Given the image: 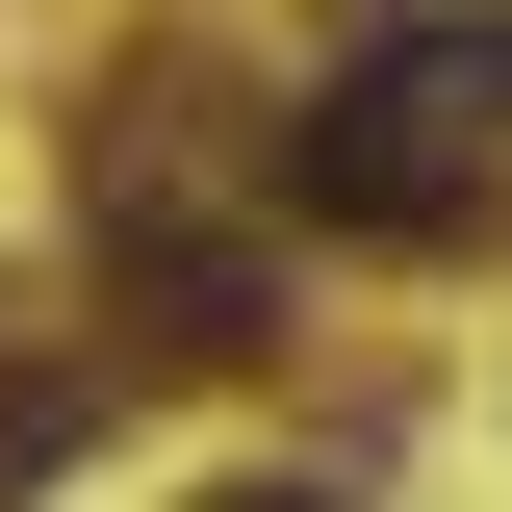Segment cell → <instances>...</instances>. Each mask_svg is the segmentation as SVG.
<instances>
[{
  "label": "cell",
  "instance_id": "7a4b0ae2",
  "mask_svg": "<svg viewBox=\"0 0 512 512\" xmlns=\"http://www.w3.org/2000/svg\"><path fill=\"white\" fill-rule=\"evenodd\" d=\"M103 333H128V359H256V333H282V282H256L231 231H154V205H103Z\"/></svg>",
  "mask_w": 512,
  "mask_h": 512
},
{
  "label": "cell",
  "instance_id": "3957f363",
  "mask_svg": "<svg viewBox=\"0 0 512 512\" xmlns=\"http://www.w3.org/2000/svg\"><path fill=\"white\" fill-rule=\"evenodd\" d=\"M205 512H359V487H282V461H256V487H205Z\"/></svg>",
  "mask_w": 512,
  "mask_h": 512
},
{
  "label": "cell",
  "instance_id": "6da1fadb",
  "mask_svg": "<svg viewBox=\"0 0 512 512\" xmlns=\"http://www.w3.org/2000/svg\"><path fill=\"white\" fill-rule=\"evenodd\" d=\"M282 205L359 256H461L512 205V0H410V26H359V52L282 103Z\"/></svg>",
  "mask_w": 512,
  "mask_h": 512
}]
</instances>
